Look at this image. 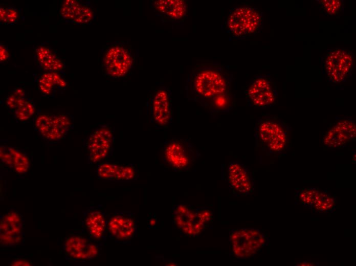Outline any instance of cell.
Wrapping results in <instances>:
<instances>
[{
    "instance_id": "cell-19",
    "label": "cell",
    "mask_w": 356,
    "mask_h": 266,
    "mask_svg": "<svg viewBox=\"0 0 356 266\" xmlns=\"http://www.w3.org/2000/svg\"><path fill=\"white\" fill-rule=\"evenodd\" d=\"M96 173L99 179L113 182H131L139 177V170L134 164L108 161L98 164Z\"/></svg>"
},
{
    "instance_id": "cell-15",
    "label": "cell",
    "mask_w": 356,
    "mask_h": 266,
    "mask_svg": "<svg viewBox=\"0 0 356 266\" xmlns=\"http://www.w3.org/2000/svg\"><path fill=\"white\" fill-rule=\"evenodd\" d=\"M172 92L165 86H160L150 99V122L155 127L165 129L172 122Z\"/></svg>"
},
{
    "instance_id": "cell-22",
    "label": "cell",
    "mask_w": 356,
    "mask_h": 266,
    "mask_svg": "<svg viewBox=\"0 0 356 266\" xmlns=\"http://www.w3.org/2000/svg\"><path fill=\"white\" fill-rule=\"evenodd\" d=\"M34 59L39 69L44 72H59L65 68L64 62L48 46L36 47Z\"/></svg>"
},
{
    "instance_id": "cell-30",
    "label": "cell",
    "mask_w": 356,
    "mask_h": 266,
    "mask_svg": "<svg viewBox=\"0 0 356 266\" xmlns=\"http://www.w3.org/2000/svg\"><path fill=\"white\" fill-rule=\"evenodd\" d=\"M18 12L13 6H1L0 7L1 23L5 24H14L17 21Z\"/></svg>"
},
{
    "instance_id": "cell-3",
    "label": "cell",
    "mask_w": 356,
    "mask_h": 266,
    "mask_svg": "<svg viewBox=\"0 0 356 266\" xmlns=\"http://www.w3.org/2000/svg\"><path fill=\"white\" fill-rule=\"evenodd\" d=\"M264 27V14L258 9L249 6L232 8L226 19L227 33L236 39L253 37L260 33Z\"/></svg>"
},
{
    "instance_id": "cell-14",
    "label": "cell",
    "mask_w": 356,
    "mask_h": 266,
    "mask_svg": "<svg viewBox=\"0 0 356 266\" xmlns=\"http://www.w3.org/2000/svg\"><path fill=\"white\" fill-rule=\"evenodd\" d=\"M355 121L351 117H336L335 121L323 136V145L331 149L346 147L355 139Z\"/></svg>"
},
{
    "instance_id": "cell-5",
    "label": "cell",
    "mask_w": 356,
    "mask_h": 266,
    "mask_svg": "<svg viewBox=\"0 0 356 266\" xmlns=\"http://www.w3.org/2000/svg\"><path fill=\"white\" fill-rule=\"evenodd\" d=\"M33 126L44 141H59L73 128V118L69 113L38 112L33 119Z\"/></svg>"
},
{
    "instance_id": "cell-31",
    "label": "cell",
    "mask_w": 356,
    "mask_h": 266,
    "mask_svg": "<svg viewBox=\"0 0 356 266\" xmlns=\"http://www.w3.org/2000/svg\"><path fill=\"white\" fill-rule=\"evenodd\" d=\"M10 58L8 46L3 43L0 45V62L1 63L7 62Z\"/></svg>"
},
{
    "instance_id": "cell-1",
    "label": "cell",
    "mask_w": 356,
    "mask_h": 266,
    "mask_svg": "<svg viewBox=\"0 0 356 266\" xmlns=\"http://www.w3.org/2000/svg\"><path fill=\"white\" fill-rule=\"evenodd\" d=\"M233 74L219 62L201 60L190 71L185 81L186 98L211 114L228 113L233 107Z\"/></svg>"
},
{
    "instance_id": "cell-26",
    "label": "cell",
    "mask_w": 356,
    "mask_h": 266,
    "mask_svg": "<svg viewBox=\"0 0 356 266\" xmlns=\"http://www.w3.org/2000/svg\"><path fill=\"white\" fill-rule=\"evenodd\" d=\"M26 92L21 88H15L4 100V105L11 112L21 105L28 98Z\"/></svg>"
},
{
    "instance_id": "cell-7",
    "label": "cell",
    "mask_w": 356,
    "mask_h": 266,
    "mask_svg": "<svg viewBox=\"0 0 356 266\" xmlns=\"http://www.w3.org/2000/svg\"><path fill=\"white\" fill-rule=\"evenodd\" d=\"M321 65L328 81L333 83L344 82L352 76L354 55L352 51L341 48L328 49L321 58Z\"/></svg>"
},
{
    "instance_id": "cell-13",
    "label": "cell",
    "mask_w": 356,
    "mask_h": 266,
    "mask_svg": "<svg viewBox=\"0 0 356 266\" xmlns=\"http://www.w3.org/2000/svg\"><path fill=\"white\" fill-rule=\"evenodd\" d=\"M25 221L16 209L9 208L0 216V245L3 247H15L24 245Z\"/></svg>"
},
{
    "instance_id": "cell-17",
    "label": "cell",
    "mask_w": 356,
    "mask_h": 266,
    "mask_svg": "<svg viewBox=\"0 0 356 266\" xmlns=\"http://www.w3.org/2000/svg\"><path fill=\"white\" fill-rule=\"evenodd\" d=\"M81 223L87 235L103 243L106 240L108 215L101 205L93 206L82 211Z\"/></svg>"
},
{
    "instance_id": "cell-32",
    "label": "cell",
    "mask_w": 356,
    "mask_h": 266,
    "mask_svg": "<svg viewBox=\"0 0 356 266\" xmlns=\"http://www.w3.org/2000/svg\"><path fill=\"white\" fill-rule=\"evenodd\" d=\"M11 265H31L32 263L27 259H15L9 263Z\"/></svg>"
},
{
    "instance_id": "cell-9",
    "label": "cell",
    "mask_w": 356,
    "mask_h": 266,
    "mask_svg": "<svg viewBox=\"0 0 356 266\" xmlns=\"http://www.w3.org/2000/svg\"><path fill=\"white\" fill-rule=\"evenodd\" d=\"M199 153L189 139L173 137L164 142V161L175 171L188 170Z\"/></svg>"
},
{
    "instance_id": "cell-16",
    "label": "cell",
    "mask_w": 356,
    "mask_h": 266,
    "mask_svg": "<svg viewBox=\"0 0 356 266\" xmlns=\"http://www.w3.org/2000/svg\"><path fill=\"white\" fill-rule=\"evenodd\" d=\"M172 223L183 235L195 236L206 226L198 216L197 208L186 204H179L172 208Z\"/></svg>"
},
{
    "instance_id": "cell-18",
    "label": "cell",
    "mask_w": 356,
    "mask_h": 266,
    "mask_svg": "<svg viewBox=\"0 0 356 266\" xmlns=\"http://www.w3.org/2000/svg\"><path fill=\"white\" fill-rule=\"evenodd\" d=\"M227 180L230 190L236 195H247L255 189V181L251 172L239 161L229 162Z\"/></svg>"
},
{
    "instance_id": "cell-6",
    "label": "cell",
    "mask_w": 356,
    "mask_h": 266,
    "mask_svg": "<svg viewBox=\"0 0 356 266\" xmlns=\"http://www.w3.org/2000/svg\"><path fill=\"white\" fill-rule=\"evenodd\" d=\"M229 241L233 255L240 260L249 259L269 243V239L260 229L241 228L233 229Z\"/></svg>"
},
{
    "instance_id": "cell-10",
    "label": "cell",
    "mask_w": 356,
    "mask_h": 266,
    "mask_svg": "<svg viewBox=\"0 0 356 266\" xmlns=\"http://www.w3.org/2000/svg\"><path fill=\"white\" fill-rule=\"evenodd\" d=\"M244 94L248 106L254 108L272 107L276 104L278 97L276 82L270 74L254 77Z\"/></svg>"
},
{
    "instance_id": "cell-29",
    "label": "cell",
    "mask_w": 356,
    "mask_h": 266,
    "mask_svg": "<svg viewBox=\"0 0 356 266\" xmlns=\"http://www.w3.org/2000/svg\"><path fill=\"white\" fill-rule=\"evenodd\" d=\"M319 189L317 188H305L296 190V196L299 203L305 207L312 209Z\"/></svg>"
},
{
    "instance_id": "cell-28",
    "label": "cell",
    "mask_w": 356,
    "mask_h": 266,
    "mask_svg": "<svg viewBox=\"0 0 356 266\" xmlns=\"http://www.w3.org/2000/svg\"><path fill=\"white\" fill-rule=\"evenodd\" d=\"M35 105L29 97L13 112L14 117L18 122L29 120L34 114Z\"/></svg>"
},
{
    "instance_id": "cell-4",
    "label": "cell",
    "mask_w": 356,
    "mask_h": 266,
    "mask_svg": "<svg viewBox=\"0 0 356 266\" xmlns=\"http://www.w3.org/2000/svg\"><path fill=\"white\" fill-rule=\"evenodd\" d=\"M135 57L128 46L124 43H113L105 49L101 69L104 75L110 78H120L127 76L131 71Z\"/></svg>"
},
{
    "instance_id": "cell-12",
    "label": "cell",
    "mask_w": 356,
    "mask_h": 266,
    "mask_svg": "<svg viewBox=\"0 0 356 266\" xmlns=\"http://www.w3.org/2000/svg\"><path fill=\"white\" fill-rule=\"evenodd\" d=\"M138 233L137 218L131 211L118 210L108 215L107 233L115 242L130 244Z\"/></svg>"
},
{
    "instance_id": "cell-11",
    "label": "cell",
    "mask_w": 356,
    "mask_h": 266,
    "mask_svg": "<svg viewBox=\"0 0 356 266\" xmlns=\"http://www.w3.org/2000/svg\"><path fill=\"white\" fill-rule=\"evenodd\" d=\"M102 243L92 239L82 232L67 236L63 251L65 259L74 261H87L97 259L100 255Z\"/></svg>"
},
{
    "instance_id": "cell-24",
    "label": "cell",
    "mask_w": 356,
    "mask_h": 266,
    "mask_svg": "<svg viewBox=\"0 0 356 266\" xmlns=\"http://www.w3.org/2000/svg\"><path fill=\"white\" fill-rule=\"evenodd\" d=\"M66 83L58 72H44L38 79L40 92L44 96H52L63 91Z\"/></svg>"
},
{
    "instance_id": "cell-33",
    "label": "cell",
    "mask_w": 356,
    "mask_h": 266,
    "mask_svg": "<svg viewBox=\"0 0 356 266\" xmlns=\"http://www.w3.org/2000/svg\"><path fill=\"white\" fill-rule=\"evenodd\" d=\"M319 262L313 261L311 260L300 261L295 264V266H319Z\"/></svg>"
},
{
    "instance_id": "cell-20",
    "label": "cell",
    "mask_w": 356,
    "mask_h": 266,
    "mask_svg": "<svg viewBox=\"0 0 356 266\" xmlns=\"http://www.w3.org/2000/svg\"><path fill=\"white\" fill-rule=\"evenodd\" d=\"M151 7L164 23H183L189 13L188 2L185 0L152 1Z\"/></svg>"
},
{
    "instance_id": "cell-23",
    "label": "cell",
    "mask_w": 356,
    "mask_h": 266,
    "mask_svg": "<svg viewBox=\"0 0 356 266\" xmlns=\"http://www.w3.org/2000/svg\"><path fill=\"white\" fill-rule=\"evenodd\" d=\"M1 161L10 169L18 173H26L30 162L26 153L12 147L1 146Z\"/></svg>"
},
{
    "instance_id": "cell-21",
    "label": "cell",
    "mask_w": 356,
    "mask_h": 266,
    "mask_svg": "<svg viewBox=\"0 0 356 266\" xmlns=\"http://www.w3.org/2000/svg\"><path fill=\"white\" fill-rule=\"evenodd\" d=\"M60 16L66 22L77 25L92 22L95 14L90 2L66 0L59 10Z\"/></svg>"
},
{
    "instance_id": "cell-25",
    "label": "cell",
    "mask_w": 356,
    "mask_h": 266,
    "mask_svg": "<svg viewBox=\"0 0 356 266\" xmlns=\"http://www.w3.org/2000/svg\"><path fill=\"white\" fill-rule=\"evenodd\" d=\"M336 198L327 191L319 190L313 208L317 212L331 213L336 207Z\"/></svg>"
},
{
    "instance_id": "cell-8",
    "label": "cell",
    "mask_w": 356,
    "mask_h": 266,
    "mask_svg": "<svg viewBox=\"0 0 356 266\" xmlns=\"http://www.w3.org/2000/svg\"><path fill=\"white\" fill-rule=\"evenodd\" d=\"M114 129L108 124H101L93 129L83 141L90 164H99L114 152Z\"/></svg>"
},
{
    "instance_id": "cell-27",
    "label": "cell",
    "mask_w": 356,
    "mask_h": 266,
    "mask_svg": "<svg viewBox=\"0 0 356 266\" xmlns=\"http://www.w3.org/2000/svg\"><path fill=\"white\" fill-rule=\"evenodd\" d=\"M316 2L324 14L328 16H335L343 12L345 6L343 0H318Z\"/></svg>"
},
{
    "instance_id": "cell-2",
    "label": "cell",
    "mask_w": 356,
    "mask_h": 266,
    "mask_svg": "<svg viewBox=\"0 0 356 266\" xmlns=\"http://www.w3.org/2000/svg\"><path fill=\"white\" fill-rule=\"evenodd\" d=\"M291 133V127L288 124L278 117H259L254 128L256 146L269 154H282L288 149Z\"/></svg>"
}]
</instances>
